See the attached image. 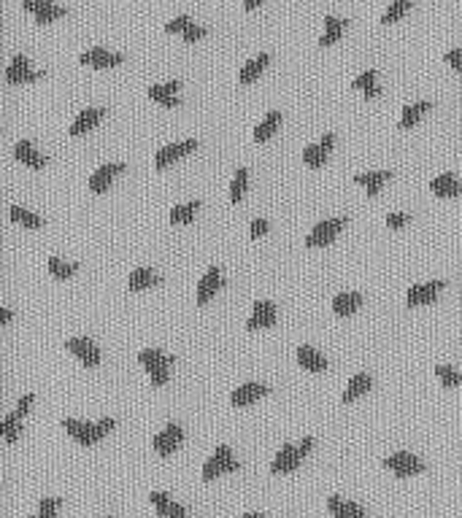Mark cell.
I'll return each mask as SVG.
<instances>
[{
	"instance_id": "obj_1",
	"label": "cell",
	"mask_w": 462,
	"mask_h": 518,
	"mask_svg": "<svg viewBox=\"0 0 462 518\" xmlns=\"http://www.w3.org/2000/svg\"><path fill=\"white\" fill-rule=\"evenodd\" d=\"M62 429L68 438H73L78 445H95L114 429V418H100V421H78V418H62Z\"/></svg>"
},
{
	"instance_id": "obj_2",
	"label": "cell",
	"mask_w": 462,
	"mask_h": 518,
	"mask_svg": "<svg viewBox=\"0 0 462 518\" xmlns=\"http://www.w3.org/2000/svg\"><path fill=\"white\" fill-rule=\"evenodd\" d=\"M311 445H314V438H303V440L292 445V442H284L281 445V451L276 454V459L271 462V473L273 475H287V473H295L297 467H300V462L306 459V454L311 451Z\"/></svg>"
},
{
	"instance_id": "obj_3",
	"label": "cell",
	"mask_w": 462,
	"mask_h": 518,
	"mask_svg": "<svg viewBox=\"0 0 462 518\" xmlns=\"http://www.w3.org/2000/svg\"><path fill=\"white\" fill-rule=\"evenodd\" d=\"M138 362L146 367V373H149V378H152V386H165L170 378V367H173V356L165 354V351L160 349H143L138 354Z\"/></svg>"
},
{
	"instance_id": "obj_4",
	"label": "cell",
	"mask_w": 462,
	"mask_h": 518,
	"mask_svg": "<svg viewBox=\"0 0 462 518\" xmlns=\"http://www.w3.org/2000/svg\"><path fill=\"white\" fill-rule=\"evenodd\" d=\"M238 470H241V464H238V459L232 457L230 448H227V445H216V451L211 454V459L203 464V481L211 483V481L219 478V475L238 473Z\"/></svg>"
},
{
	"instance_id": "obj_5",
	"label": "cell",
	"mask_w": 462,
	"mask_h": 518,
	"mask_svg": "<svg viewBox=\"0 0 462 518\" xmlns=\"http://www.w3.org/2000/svg\"><path fill=\"white\" fill-rule=\"evenodd\" d=\"M343 227H346V216H338V219H324V222H319L316 227L308 232L306 246L308 248H322V246L333 243Z\"/></svg>"
},
{
	"instance_id": "obj_6",
	"label": "cell",
	"mask_w": 462,
	"mask_h": 518,
	"mask_svg": "<svg viewBox=\"0 0 462 518\" xmlns=\"http://www.w3.org/2000/svg\"><path fill=\"white\" fill-rule=\"evenodd\" d=\"M384 467L392 475H398V478H411V475L425 473V462L419 457H414V454H408V451H398V454L386 457Z\"/></svg>"
},
{
	"instance_id": "obj_7",
	"label": "cell",
	"mask_w": 462,
	"mask_h": 518,
	"mask_svg": "<svg viewBox=\"0 0 462 518\" xmlns=\"http://www.w3.org/2000/svg\"><path fill=\"white\" fill-rule=\"evenodd\" d=\"M44 78V71H32L30 62L25 54H14V60L11 65L6 68V81L11 84V87H22V84H35V81H41Z\"/></svg>"
},
{
	"instance_id": "obj_8",
	"label": "cell",
	"mask_w": 462,
	"mask_h": 518,
	"mask_svg": "<svg viewBox=\"0 0 462 518\" xmlns=\"http://www.w3.org/2000/svg\"><path fill=\"white\" fill-rule=\"evenodd\" d=\"M198 152V140L195 138H189V140H179V143H168V146H162L160 152L154 154V168L157 170H165L170 168L176 159H182L186 154Z\"/></svg>"
},
{
	"instance_id": "obj_9",
	"label": "cell",
	"mask_w": 462,
	"mask_h": 518,
	"mask_svg": "<svg viewBox=\"0 0 462 518\" xmlns=\"http://www.w3.org/2000/svg\"><path fill=\"white\" fill-rule=\"evenodd\" d=\"M22 8L28 14L35 16L38 25H49V22H57L62 16L68 14L62 6H57L54 0H22Z\"/></svg>"
},
{
	"instance_id": "obj_10",
	"label": "cell",
	"mask_w": 462,
	"mask_h": 518,
	"mask_svg": "<svg viewBox=\"0 0 462 518\" xmlns=\"http://www.w3.org/2000/svg\"><path fill=\"white\" fill-rule=\"evenodd\" d=\"M182 442H184V429L179 427V424H168L162 432H157L152 438V448H154V454H160V457L165 459V457H170Z\"/></svg>"
},
{
	"instance_id": "obj_11",
	"label": "cell",
	"mask_w": 462,
	"mask_h": 518,
	"mask_svg": "<svg viewBox=\"0 0 462 518\" xmlns=\"http://www.w3.org/2000/svg\"><path fill=\"white\" fill-rule=\"evenodd\" d=\"M65 349L71 351L84 367L100 365V349L95 346L93 340H87V337H71V340H65Z\"/></svg>"
},
{
	"instance_id": "obj_12",
	"label": "cell",
	"mask_w": 462,
	"mask_h": 518,
	"mask_svg": "<svg viewBox=\"0 0 462 518\" xmlns=\"http://www.w3.org/2000/svg\"><path fill=\"white\" fill-rule=\"evenodd\" d=\"M81 65H90V68H97V71H106V68H117V65H122L124 57L119 52H108V49H100V46H95V49H87L81 57H78Z\"/></svg>"
},
{
	"instance_id": "obj_13",
	"label": "cell",
	"mask_w": 462,
	"mask_h": 518,
	"mask_svg": "<svg viewBox=\"0 0 462 518\" xmlns=\"http://www.w3.org/2000/svg\"><path fill=\"white\" fill-rule=\"evenodd\" d=\"M446 287V281H427V284H416L405 294V305L408 308H419V305H430L438 300V291Z\"/></svg>"
},
{
	"instance_id": "obj_14",
	"label": "cell",
	"mask_w": 462,
	"mask_h": 518,
	"mask_svg": "<svg viewBox=\"0 0 462 518\" xmlns=\"http://www.w3.org/2000/svg\"><path fill=\"white\" fill-rule=\"evenodd\" d=\"M225 287V281H222V270L219 267H208L203 278L198 281V291H195V303L201 305H208L211 303V297H214L216 291Z\"/></svg>"
},
{
	"instance_id": "obj_15",
	"label": "cell",
	"mask_w": 462,
	"mask_h": 518,
	"mask_svg": "<svg viewBox=\"0 0 462 518\" xmlns=\"http://www.w3.org/2000/svg\"><path fill=\"white\" fill-rule=\"evenodd\" d=\"M333 143H336V135H333V133H324L319 143H311V146L303 149V162H306L311 170H319L324 162H327V154L333 149Z\"/></svg>"
},
{
	"instance_id": "obj_16",
	"label": "cell",
	"mask_w": 462,
	"mask_h": 518,
	"mask_svg": "<svg viewBox=\"0 0 462 518\" xmlns=\"http://www.w3.org/2000/svg\"><path fill=\"white\" fill-rule=\"evenodd\" d=\"M276 324V305L268 303V300H257L254 308H251V316L247 321V330L254 332V330H268Z\"/></svg>"
},
{
	"instance_id": "obj_17",
	"label": "cell",
	"mask_w": 462,
	"mask_h": 518,
	"mask_svg": "<svg viewBox=\"0 0 462 518\" xmlns=\"http://www.w3.org/2000/svg\"><path fill=\"white\" fill-rule=\"evenodd\" d=\"M119 173H124L122 162H108V165H100V168L90 176V192H93V195H103V192H108L111 181H114Z\"/></svg>"
},
{
	"instance_id": "obj_18",
	"label": "cell",
	"mask_w": 462,
	"mask_h": 518,
	"mask_svg": "<svg viewBox=\"0 0 462 518\" xmlns=\"http://www.w3.org/2000/svg\"><path fill=\"white\" fill-rule=\"evenodd\" d=\"M271 392L268 386H262V383H244V386H238V389H232L230 394V405L232 408H247L251 402H257L260 397H265Z\"/></svg>"
},
{
	"instance_id": "obj_19",
	"label": "cell",
	"mask_w": 462,
	"mask_h": 518,
	"mask_svg": "<svg viewBox=\"0 0 462 518\" xmlns=\"http://www.w3.org/2000/svg\"><path fill=\"white\" fill-rule=\"evenodd\" d=\"M149 100L160 103L162 108H179V81H168V84H154L146 90Z\"/></svg>"
},
{
	"instance_id": "obj_20",
	"label": "cell",
	"mask_w": 462,
	"mask_h": 518,
	"mask_svg": "<svg viewBox=\"0 0 462 518\" xmlns=\"http://www.w3.org/2000/svg\"><path fill=\"white\" fill-rule=\"evenodd\" d=\"M103 116H106V108H84L76 119H73V124H71V130H68V133H71L73 138L84 135V133L95 130Z\"/></svg>"
},
{
	"instance_id": "obj_21",
	"label": "cell",
	"mask_w": 462,
	"mask_h": 518,
	"mask_svg": "<svg viewBox=\"0 0 462 518\" xmlns=\"http://www.w3.org/2000/svg\"><path fill=\"white\" fill-rule=\"evenodd\" d=\"M14 157L25 165V168H30V170L47 168V157L41 152H35V146H32L30 140H19L14 146Z\"/></svg>"
},
{
	"instance_id": "obj_22",
	"label": "cell",
	"mask_w": 462,
	"mask_h": 518,
	"mask_svg": "<svg viewBox=\"0 0 462 518\" xmlns=\"http://www.w3.org/2000/svg\"><path fill=\"white\" fill-rule=\"evenodd\" d=\"M430 192L435 198L449 200V198H460L462 195V181H457L451 173H441L430 181Z\"/></svg>"
},
{
	"instance_id": "obj_23",
	"label": "cell",
	"mask_w": 462,
	"mask_h": 518,
	"mask_svg": "<svg viewBox=\"0 0 462 518\" xmlns=\"http://www.w3.org/2000/svg\"><path fill=\"white\" fill-rule=\"evenodd\" d=\"M370 386H373V378H370L368 373H357V375H352L349 383H346V389H343V394H340V402L349 405V402H355L360 397H365L370 392Z\"/></svg>"
},
{
	"instance_id": "obj_24",
	"label": "cell",
	"mask_w": 462,
	"mask_h": 518,
	"mask_svg": "<svg viewBox=\"0 0 462 518\" xmlns=\"http://www.w3.org/2000/svg\"><path fill=\"white\" fill-rule=\"evenodd\" d=\"M327 510H330L333 518H365V507L362 505L343 500V497H330L327 500Z\"/></svg>"
},
{
	"instance_id": "obj_25",
	"label": "cell",
	"mask_w": 462,
	"mask_h": 518,
	"mask_svg": "<svg viewBox=\"0 0 462 518\" xmlns=\"http://www.w3.org/2000/svg\"><path fill=\"white\" fill-rule=\"evenodd\" d=\"M360 308H362V294L360 291H340V294H336V300H333V313L340 316V319L357 313Z\"/></svg>"
},
{
	"instance_id": "obj_26",
	"label": "cell",
	"mask_w": 462,
	"mask_h": 518,
	"mask_svg": "<svg viewBox=\"0 0 462 518\" xmlns=\"http://www.w3.org/2000/svg\"><path fill=\"white\" fill-rule=\"evenodd\" d=\"M295 356H297V365L308 370V373H324L327 370V359L316 349H311V346H297Z\"/></svg>"
},
{
	"instance_id": "obj_27",
	"label": "cell",
	"mask_w": 462,
	"mask_h": 518,
	"mask_svg": "<svg viewBox=\"0 0 462 518\" xmlns=\"http://www.w3.org/2000/svg\"><path fill=\"white\" fill-rule=\"evenodd\" d=\"M389 179H392V170H376V173H357L355 183H360V186L368 189V198H379L381 186H384Z\"/></svg>"
},
{
	"instance_id": "obj_28",
	"label": "cell",
	"mask_w": 462,
	"mask_h": 518,
	"mask_svg": "<svg viewBox=\"0 0 462 518\" xmlns=\"http://www.w3.org/2000/svg\"><path fill=\"white\" fill-rule=\"evenodd\" d=\"M343 32H346V22L343 19H338V16H324V32L322 38H319V46L327 49V46L338 44Z\"/></svg>"
},
{
	"instance_id": "obj_29",
	"label": "cell",
	"mask_w": 462,
	"mask_h": 518,
	"mask_svg": "<svg viewBox=\"0 0 462 518\" xmlns=\"http://www.w3.org/2000/svg\"><path fill=\"white\" fill-rule=\"evenodd\" d=\"M154 284H160V278H157V273H154L152 267H136V270L130 273V281H127L130 291L152 289Z\"/></svg>"
},
{
	"instance_id": "obj_30",
	"label": "cell",
	"mask_w": 462,
	"mask_h": 518,
	"mask_svg": "<svg viewBox=\"0 0 462 518\" xmlns=\"http://www.w3.org/2000/svg\"><path fill=\"white\" fill-rule=\"evenodd\" d=\"M432 108L430 100H419V103H411V106L403 108V116H401V130H411L414 124H419V119L427 114Z\"/></svg>"
},
{
	"instance_id": "obj_31",
	"label": "cell",
	"mask_w": 462,
	"mask_h": 518,
	"mask_svg": "<svg viewBox=\"0 0 462 518\" xmlns=\"http://www.w3.org/2000/svg\"><path fill=\"white\" fill-rule=\"evenodd\" d=\"M278 124H281V111H271V114H268V116L254 127V140H257V143L271 140V138L276 135Z\"/></svg>"
},
{
	"instance_id": "obj_32",
	"label": "cell",
	"mask_w": 462,
	"mask_h": 518,
	"mask_svg": "<svg viewBox=\"0 0 462 518\" xmlns=\"http://www.w3.org/2000/svg\"><path fill=\"white\" fill-rule=\"evenodd\" d=\"M268 62H271V57H268V54H257L254 60H249L247 65L241 68V73H238V81H241V84H251V81H257L262 71L268 68Z\"/></svg>"
},
{
	"instance_id": "obj_33",
	"label": "cell",
	"mask_w": 462,
	"mask_h": 518,
	"mask_svg": "<svg viewBox=\"0 0 462 518\" xmlns=\"http://www.w3.org/2000/svg\"><path fill=\"white\" fill-rule=\"evenodd\" d=\"M47 270L54 281H68V278L78 270V262H65V259H60V257H49Z\"/></svg>"
},
{
	"instance_id": "obj_34",
	"label": "cell",
	"mask_w": 462,
	"mask_h": 518,
	"mask_svg": "<svg viewBox=\"0 0 462 518\" xmlns=\"http://www.w3.org/2000/svg\"><path fill=\"white\" fill-rule=\"evenodd\" d=\"M8 216H11V222H16V224H22V227H28V229L44 227V219L38 214H32V211H28V208H22V205H11V208H8Z\"/></svg>"
},
{
	"instance_id": "obj_35",
	"label": "cell",
	"mask_w": 462,
	"mask_h": 518,
	"mask_svg": "<svg viewBox=\"0 0 462 518\" xmlns=\"http://www.w3.org/2000/svg\"><path fill=\"white\" fill-rule=\"evenodd\" d=\"M201 211V203L195 200V203H182V205H173L170 208V224H189L192 219H195V214Z\"/></svg>"
},
{
	"instance_id": "obj_36",
	"label": "cell",
	"mask_w": 462,
	"mask_h": 518,
	"mask_svg": "<svg viewBox=\"0 0 462 518\" xmlns=\"http://www.w3.org/2000/svg\"><path fill=\"white\" fill-rule=\"evenodd\" d=\"M352 87L362 92L368 100H373V97H379V95H381V87H376V71H365V73H360V76L352 81Z\"/></svg>"
},
{
	"instance_id": "obj_37",
	"label": "cell",
	"mask_w": 462,
	"mask_h": 518,
	"mask_svg": "<svg viewBox=\"0 0 462 518\" xmlns=\"http://www.w3.org/2000/svg\"><path fill=\"white\" fill-rule=\"evenodd\" d=\"M19 432H22V418L11 411L3 421H0V435H3V440L6 442H16L19 440Z\"/></svg>"
},
{
	"instance_id": "obj_38",
	"label": "cell",
	"mask_w": 462,
	"mask_h": 518,
	"mask_svg": "<svg viewBox=\"0 0 462 518\" xmlns=\"http://www.w3.org/2000/svg\"><path fill=\"white\" fill-rule=\"evenodd\" d=\"M247 186H249V170L247 168H238L235 170V176H232V183H230V203H241L244 195H247Z\"/></svg>"
},
{
	"instance_id": "obj_39",
	"label": "cell",
	"mask_w": 462,
	"mask_h": 518,
	"mask_svg": "<svg viewBox=\"0 0 462 518\" xmlns=\"http://www.w3.org/2000/svg\"><path fill=\"white\" fill-rule=\"evenodd\" d=\"M411 11V0H392L389 8L381 14V25H392V22H401L403 16Z\"/></svg>"
},
{
	"instance_id": "obj_40",
	"label": "cell",
	"mask_w": 462,
	"mask_h": 518,
	"mask_svg": "<svg viewBox=\"0 0 462 518\" xmlns=\"http://www.w3.org/2000/svg\"><path fill=\"white\" fill-rule=\"evenodd\" d=\"M435 375H438V381H441L444 389H457V386H462V373L460 370H454V367L438 365L435 367Z\"/></svg>"
},
{
	"instance_id": "obj_41",
	"label": "cell",
	"mask_w": 462,
	"mask_h": 518,
	"mask_svg": "<svg viewBox=\"0 0 462 518\" xmlns=\"http://www.w3.org/2000/svg\"><path fill=\"white\" fill-rule=\"evenodd\" d=\"M62 500L60 497H44L41 502H38V513L30 518H54L57 516V510H60Z\"/></svg>"
},
{
	"instance_id": "obj_42",
	"label": "cell",
	"mask_w": 462,
	"mask_h": 518,
	"mask_svg": "<svg viewBox=\"0 0 462 518\" xmlns=\"http://www.w3.org/2000/svg\"><path fill=\"white\" fill-rule=\"evenodd\" d=\"M149 500H152L157 516L168 518V510H170V505H173V500H170L168 494H162V491H152V494H149Z\"/></svg>"
},
{
	"instance_id": "obj_43",
	"label": "cell",
	"mask_w": 462,
	"mask_h": 518,
	"mask_svg": "<svg viewBox=\"0 0 462 518\" xmlns=\"http://www.w3.org/2000/svg\"><path fill=\"white\" fill-rule=\"evenodd\" d=\"M189 25H192V19L182 14V16H176V19H170L168 25H165V32H184Z\"/></svg>"
},
{
	"instance_id": "obj_44",
	"label": "cell",
	"mask_w": 462,
	"mask_h": 518,
	"mask_svg": "<svg viewBox=\"0 0 462 518\" xmlns=\"http://www.w3.org/2000/svg\"><path fill=\"white\" fill-rule=\"evenodd\" d=\"M206 32H208L206 28H201V25H195V22H192L182 35H184V44H195V41H201Z\"/></svg>"
},
{
	"instance_id": "obj_45",
	"label": "cell",
	"mask_w": 462,
	"mask_h": 518,
	"mask_svg": "<svg viewBox=\"0 0 462 518\" xmlns=\"http://www.w3.org/2000/svg\"><path fill=\"white\" fill-rule=\"evenodd\" d=\"M408 222H411V216L408 214H389L386 216V227L389 229H403Z\"/></svg>"
},
{
	"instance_id": "obj_46",
	"label": "cell",
	"mask_w": 462,
	"mask_h": 518,
	"mask_svg": "<svg viewBox=\"0 0 462 518\" xmlns=\"http://www.w3.org/2000/svg\"><path fill=\"white\" fill-rule=\"evenodd\" d=\"M32 402H35V397L32 394H25L22 397V399H19V402H16V416H19V418H25V416H28V413H30V408H32Z\"/></svg>"
},
{
	"instance_id": "obj_47",
	"label": "cell",
	"mask_w": 462,
	"mask_h": 518,
	"mask_svg": "<svg viewBox=\"0 0 462 518\" xmlns=\"http://www.w3.org/2000/svg\"><path fill=\"white\" fill-rule=\"evenodd\" d=\"M446 62L457 71V73H462V49H449L446 52Z\"/></svg>"
},
{
	"instance_id": "obj_48",
	"label": "cell",
	"mask_w": 462,
	"mask_h": 518,
	"mask_svg": "<svg viewBox=\"0 0 462 518\" xmlns=\"http://www.w3.org/2000/svg\"><path fill=\"white\" fill-rule=\"evenodd\" d=\"M268 227H271V224H268L265 219H254L251 227H249V235H251V238H262V235L268 232Z\"/></svg>"
},
{
	"instance_id": "obj_49",
	"label": "cell",
	"mask_w": 462,
	"mask_h": 518,
	"mask_svg": "<svg viewBox=\"0 0 462 518\" xmlns=\"http://www.w3.org/2000/svg\"><path fill=\"white\" fill-rule=\"evenodd\" d=\"M168 518H186V510H184V505H179V502H173V505H170V510H168Z\"/></svg>"
},
{
	"instance_id": "obj_50",
	"label": "cell",
	"mask_w": 462,
	"mask_h": 518,
	"mask_svg": "<svg viewBox=\"0 0 462 518\" xmlns=\"http://www.w3.org/2000/svg\"><path fill=\"white\" fill-rule=\"evenodd\" d=\"M11 319H14V313L8 308H0V324H8Z\"/></svg>"
},
{
	"instance_id": "obj_51",
	"label": "cell",
	"mask_w": 462,
	"mask_h": 518,
	"mask_svg": "<svg viewBox=\"0 0 462 518\" xmlns=\"http://www.w3.org/2000/svg\"><path fill=\"white\" fill-rule=\"evenodd\" d=\"M260 3H262V0H244V8H247V11H254Z\"/></svg>"
},
{
	"instance_id": "obj_52",
	"label": "cell",
	"mask_w": 462,
	"mask_h": 518,
	"mask_svg": "<svg viewBox=\"0 0 462 518\" xmlns=\"http://www.w3.org/2000/svg\"><path fill=\"white\" fill-rule=\"evenodd\" d=\"M241 518H265L262 513H247V516H241Z\"/></svg>"
},
{
	"instance_id": "obj_53",
	"label": "cell",
	"mask_w": 462,
	"mask_h": 518,
	"mask_svg": "<svg viewBox=\"0 0 462 518\" xmlns=\"http://www.w3.org/2000/svg\"><path fill=\"white\" fill-rule=\"evenodd\" d=\"M103 518H111V516H103Z\"/></svg>"
}]
</instances>
